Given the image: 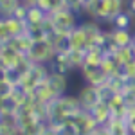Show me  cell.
Masks as SVG:
<instances>
[{
	"label": "cell",
	"mask_w": 135,
	"mask_h": 135,
	"mask_svg": "<svg viewBox=\"0 0 135 135\" xmlns=\"http://www.w3.org/2000/svg\"><path fill=\"white\" fill-rule=\"evenodd\" d=\"M88 49V36L81 25H78L69 34V51H86Z\"/></svg>",
	"instance_id": "obj_5"
},
{
	"label": "cell",
	"mask_w": 135,
	"mask_h": 135,
	"mask_svg": "<svg viewBox=\"0 0 135 135\" xmlns=\"http://www.w3.org/2000/svg\"><path fill=\"white\" fill-rule=\"evenodd\" d=\"M133 36L135 34H132L128 29H114L112 32H108V40L112 43H115L117 47H128V45H132Z\"/></svg>",
	"instance_id": "obj_7"
},
{
	"label": "cell",
	"mask_w": 135,
	"mask_h": 135,
	"mask_svg": "<svg viewBox=\"0 0 135 135\" xmlns=\"http://www.w3.org/2000/svg\"><path fill=\"white\" fill-rule=\"evenodd\" d=\"M114 58H115V61L119 63V67L123 69L126 63H130V61L135 60V52L132 51L130 45H128V47H119V49L114 52Z\"/></svg>",
	"instance_id": "obj_9"
},
{
	"label": "cell",
	"mask_w": 135,
	"mask_h": 135,
	"mask_svg": "<svg viewBox=\"0 0 135 135\" xmlns=\"http://www.w3.org/2000/svg\"><path fill=\"white\" fill-rule=\"evenodd\" d=\"M49 81H51V85L54 86V90L60 94V95L65 92V88H67V78H65V74L51 70V72H49Z\"/></svg>",
	"instance_id": "obj_11"
},
{
	"label": "cell",
	"mask_w": 135,
	"mask_h": 135,
	"mask_svg": "<svg viewBox=\"0 0 135 135\" xmlns=\"http://www.w3.org/2000/svg\"><path fill=\"white\" fill-rule=\"evenodd\" d=\"M78 13L72 11L70 7H63V9L56 11L51 15L52 25H54V32H63V34H70V32L78 27Z\"/></svg>",
	"instance_id": "obj_1"
},
{
	"label": "cell",
	"mask_w": 135,
	"mask_h": 135,
	"mask_svg": "<svg viewBox=\"0 0 135 135\" xmlns=\"http://www.w3.org/2000/svg\"><path fill=\"white\" fill-rule=\"evenodd\" d=\"M112 23H114V29H130V23H132V13H126V11L119 13L114 20H112Z\"/></svg>",
	"instance_id": "obj_12"
},
{
	"label": "cell",
	"mask_w": 135,
	"mask_h": 135,
	"mask_svg": "<svg viewBox=\"0 0 135 135\" xmlns=\"http://www.w3.org/2000/svg\"><path fill=\"white\" fill-rule=\"evenodd\" d=\"M36 6L38 7H42L45 13H56V11L63 9V7H67V0H38L36 2Z\"/></svg>",
	"instance_id": "obj_10"
},
{
	"label": "cell",
	"mask_w": 135,
	"mask_h": 135,
	"mask_svg": "<svg viewBox=\"0 0 135 135\" xmlns=\"http://www.w3.org/2000/svg\"><path fill=\"white\" fill-rule=\"evenodd\" d=\"M22 4V0H0V7H2V16H11L15 9Z\"/></svg>",
	"instance_id": "obj_13"
},
{
	"label": "cell",
	"mask_w": 135,
	"mask_h": 135,
	"mask_svg": "<svg viewBox=\"0 0 135 135\" xmlns=\"http://www.w3.org/2000/svg\"><path fill=\"white\" fill-rule=\"evenodd\" d=\"M78 101L81 104V108L83 110H92L95 104L99 103V101H103V94H101V88L99 86H94V85H88L81 88V92L78 95Z\"/></svg>",
	"instance_id": "obj_4"
},
{
	"label": "cell",
	"mask_w": 135,
	"mask_h": 135,
	"mask_svg": "<svg viewBox=\"0 0 135 135\" xmlns=\"http://www.w3.org/2000/svg\"><path fill=\"white\" fill-rule=\"evenodd\" d=\"M27 56H29V60H31L32 63L45 65V63H49V61L54 60L56 49H54V45H52L51 38H47V40L32 43V47H31V51L27 52Z\"/></svg>",
	"instance_id": "obj_3"
},
{
	"label": "cell",
	"mask_w": 135,
	"mask_h": 135,
	"mask_svg": "<svg viewBox=\"0 0 135 135\" xmlns=\"http://www.w3.org/2000/svg\"><path fill=\"white\" fill-rule=\"evenodd\" d=\"M128 9L132 15H135V0H128Z\"/></svg>",
	"instance_id": "obj_15"
},
{
	"label": "cell",
	"mask_w": 135,
	"mask_h": 135,
	"mask_svg": "<svg viewBox=\"0 0 135 135\" xmlns=\"http://www.w3.org/2000/svg\"><path fill=\"white\" fill-rule=\"evenodd\" d=\"M27 32V22L20 20L16 16H2V23H0V38L2 43H7L11 38L20 36Z\"/></svg>",
	"instance_id": "obj_2"
},
{
	"label": "cell",
	"mask_w": 135,
	"mask_h": 135,
	"mask_svg": "<svg viewBox=\"0 0 135 135\" xmlns=\"http://www.w3.org/2000/svg\"><path fill=\"white\" fill-rule=\"evenodd\" d=\"M90 114H92L94 119L97 121V124L104 126V124H108V121L112 119V108L108 106V101L103 99V101H99V103L90 110Z\"/></svg>",
	"instance_id": "obj_6"
},
{
	"label": "cell",
	"mask_w": 135,
	"mask_h": 135,
	"mask_svg": "<svg viewBox=\"0 0 135 135\" xmlns=\"http://www.w3.org/2000/svg\"><path fill=\"white\" fill-rule=\"evenodd\" d=\"M47 16H49V13H45L42 7H38V6H31L29 11H27V25H42L43 22L47 20Z\"/></svg>",
	"instance_id": "obj_8"
},
{
	"label": "cell",
	"mask_w": 135,
	"mask_h": 135,
	"mask_svg": "<svg viewBox=\"0 0 135 135\" xmlns=\"http://www.w3.org/2000/svg\"><path fill=\"white\" fill-rule=\"evenodd\" d=\"M130 47H132V51L135 52V36H133V40H132V45H130Z\"/></svg>",
	"instance_id": "obj_16"
},
{
	"label": "cell",
	"mask_w": 135,
	"mask_h": 135,
	"mask_svg": "<svg viewBox=\"0 0 135 135\" xmlns=\"http://www.w3.org/2000/svg\"><path fill=\"white\" fill-rule=\"evenodd\" d=\"M124 123L128 126L130 135H135V106H128V112L124 115Z\"/></svg>",
	"instance_id": "obj_14"
}]
</instances>
